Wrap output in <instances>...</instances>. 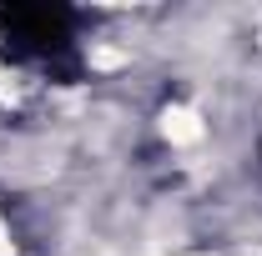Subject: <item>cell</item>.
Returning a JSON list of instances; mask_svg holds the SVG:
<instances>
[{"label":"cell","mask_w":262,"mask_h":256,"mask_svg":"<svg viewBox=\"0 0 262 256\" xmlns=\"http://www.w3.org/2000/svg\"><path fill=\"white\" fill-rule=\"evenodd\" d=\"M5 31L15 35L20 45L51 50V45L66 40V15L61 10H10V15H5Z\"/></svg>","instance_id":"6da1fadb"}]
</instances>
